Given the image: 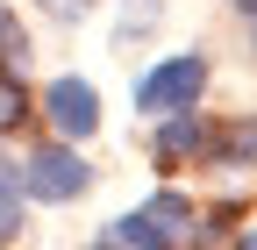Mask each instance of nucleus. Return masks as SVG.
<instances>
[{
    "label": "nucleus",
    "mask_w": 257,
    "mask_h": 250,
    "mask_svg": "<svg viewBox=\"0 0 257 250\" xmlns=\"http://www.w3.org/2000/svg\"><path fill=\"white\" fill-rule=\"evenodd\" d=\"M86 179L93 172H86V158H79L72 143H43V150H29V158L15 165V186H22L29 200H79Z\"/></svg>",
    "instance_id": "1"
},
{
    "label": "nucleus",
    "mask_w": 257,
    "mask_h": 250,
    "mask_svg": "<svg viewBox=\"0 0 257 250\" xmlns=\"http://www.w3.org/2000/svg\"><path fill=\"white\" fill-rule=\"evenodd\" d=\"M200 86H207V57H200V50H193V57H165L157 72L136 79V107H143V114L193 107V100H200Z\"/></svg>",
    "instance_id": "2"
},
{
    "label": "nucleus",
    "mask_w": 257,
    "mask_h": 250,
    "mask_svg": "<svg viewBox=\"0 0 257 250\" xmlns=\"http://www.w3.org/2000/svg\"><path fill=\"white\" fill-rule=\"evenodd\" d=\"M43 114L57 121V136H93L100 129V93H93L86 79H50V93H43Z\"/></svg>",
    "instance_id": "3"
},
{
    "label": "nucleus",
    "mask_w": 257,
    "mask_h": 250,
    "mask_svg": "<svg viewBox=\"0 0 257 250\" xmlns=\"http://www.w3.org/2000/svg\"><path fill=\"white\" fill-rule=\"evenodd\" d=\"M207 143H214V129L193 107H172V121H165V136H157V158L165 165H179V158H207Z\"/></svg>",
    "instance_id": "4"
},
{
    "label": "nucleus",
    "mask_w": 257,
    "mask_h": 250,
    "mask_svg": "<svg viewBox=\"0 0 257 250\" xmlns=\"http://www.w3.org/2000/svg\"><path fill=\"white\" fill-rule=\"evenodd\" d=\"M250 150H257V121H229V129L207 143V165H243Z\"/></svg>",
    "instance_id": "5"
},
{
    "label": "nucleus",
    "mask_w": 257,
    "mask_h": 250,
    "mask_svg": "<svg viewBox=\"0 0 257 250\" xmlns=\"http://www.w3.org/2000/svg\"><path fill=\"white\" fill-rule=\"evenodd\" d=\"M100 243H143V250H157V243H172V236H165V229H157L150 214L136 207V214H121V222H107V229H100Z\"/></svg>",
    "instance_id": "6"
},
{
    "label": "nucleus",
    "mask_w": 257,
    "mask_h": 250,
    "mask_svg": "<svg viewBox=\"0 0 257 250\" xmlns=\"http://www.w3.org/2000/svg\"><path fill=\"white\" fill-rule=\"evenodd\" d=\"M22 114H29V100H22V79H15V65H8V72H0V136L22 129Z\"/></svg>",
    "instance_id": "7"
},
{
    "label": "nucleus",
    "mask_w": 257,
    "mask_h": 250,
    "mask_svg": "<svg viewBox=\"0 0 257 250\" xmlns=\"http://www.w3.org/2000/svg\"><path fill=\"white\" fill-rule=\"evenodd\" d=\"M8 236H22V186H15V172H0V243Z\"/></svg>",
    "instance_id": "8"
},
{
    "label": "nucleus",
    "mask_w": 257,
    "mask_h": 250,
    "mask_svg": "<svg viewBox=\"0 0 257 250\" xmlns=\"http://www.w3.org/2000/svg\"><path fill=\"white\" fill-rule=\"evenodd\" d=\"M143 214H150V222H157V229H165V236H172V229H179V222H193V207H186V200H179V193H157V200H150V207H143Z\"/></svg>",
    "instance_id": "9"
},
{
    "label": "nucleus",
    "mask_w": 257,
    "mask_h": 250,
    "mask_svg": "<svg viewBox=\"0 0 257 250\" xmlns=\"http://www.w3.org/2000/svg\"><path fill=\"white\" fill-rule=\"evenodd\" d=\"M29 57V43H22V22H15V8H0V65H22Z\"/></svg>",
    "instance_id": "10"
},
{
    "label": "nucleus",
    "mask_w": 257,
    "mask_h": 250,
    "mask_svg": "<svg viewBox=\"0 0 257 250\" xmlns=\"http://www.w3.org/2000/svg\"><path fill=\"white\" fill-rule=\"evenodd\" d=\"M50 15H86V0H43Z\"/></svg>",
    "instance_id": "11"
},
{
    "label": "nucleus",
    "mask_w": 257,
    "mask_h": 250,
    "mask_svg": "<svg viewBox=\"0 0 257 250\" xmlns=\"http://www.w3.org/2000/svg\"><path fill=\"white\" fill-rule=\"evenodd\" d=\"M243 15H250V29H257V0H243Z\"/></svg>",
    "instance_id": "12"
}]
</instances>
